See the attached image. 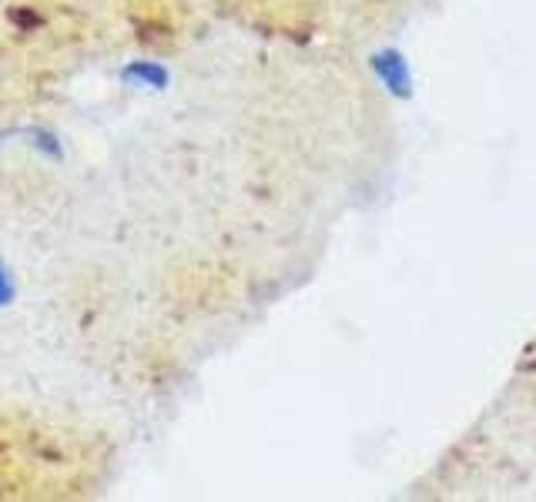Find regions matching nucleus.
<instances>
[{"label":"nucleus","instance_id":"f03ea898","mask_svg":"<svg viewBox=\"0 0 536 502\" xmlns=\"http://www.w3.org/2000/svg\"><path fill=\"white\" fill-rule=\"evenodd\" d=\"M27 144L37 151V154H44L47 161H64V144H61V138H57L54 131H47V128H31L27 131Z\"/></svg>","mask_w":536,"mask_h":502},{"label":"nucleus","instance_id":"f257e3e1","mask_svg":"<svg viewBox=\"0 0 536 502\" xmlns=\"http://www.w3.org/2000/svg\"><path fill=\"white\" fill-rule=\"evenodd\" d=\"M118 81L128 91H148V94H161L171 88V71L161 61H128L118 71Z\"/></svg>","mask_w":536,"mask_h":502},{"label":"nucleus","instance_id":"7ed1b4c3","mask_svg":"<svg viewBox=\"0 0 536 502\" xmlns=\"http://www.w3.org/2000/svg\"><path fill=\"white\" fill-rule=\"evenodd\" d=\"M17 302V278L14 268L7 265V258L0 255V308H11Z\"/></svg>","mask_w":536,"mask_h":502}]
</instances>
